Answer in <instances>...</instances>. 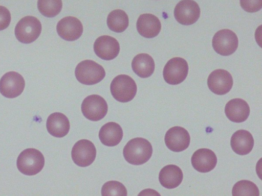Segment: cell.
Wrapping results in <instances>:
<instances>
[{"label":"cell","mask_w":262,"mask_h":196,"mask_svg":"<svg viewBox=\"0 0 262 196\" xmlns=\"http://www.w3.org/2000/svg\"><path fill=\"white\" fill-rule=\"evenodd\" d=\"M152 154L151 143L146 139L137 137L130 140L125 145L123 154L129 163L138 165L146 162Z\"/></svg>","instance_id":"obj_1"},{"label":"cell","mask_w":262,"mask_h":196,"mask_svg":"<svg viewBox=\"0 0 262 196\" xmlns=\"http://www.w3.org/2000/svg\"><path fill=\"white\" fill-rule=\"evenodd\" d=\"M45 158L42 154L34 148L24 150L18 156L16 165L22 174L33 176L39 173L43 167Z\"/></svg>","instance_id":"obj_2"},{"label":"cell","mask_w":262,"mask_h":196,"mask_svg":"<svg viewBox=\"0 0 262 196\" xmlns=\"http://www.w3.org/2000/svg\"><path fill=\"white\" fill-rule=\"evenodd\" d=\"M75 74L80 83L91 85L102 81L105 76V71L101 65L95 61L85 60L78 64Z\"/></svg>","instance_id":"obj_3"},{"label":"cell","mask_w":262,"mask_h":196,"mask_svg":"<svg viewBox=\"0 0 262 196\" xmlns=\"http://www.w3.org/2000/svg\"><path fill=\"white\" fill-rule=\"evenodd\" d=\"M111 92L117 101L126 103L135 96L137 87L135 81L129 76L120 75L116 77L110 85Z\"/></svg>","instance_id":"obj_4"},{"label":"cell","mask_w":262,"mask_h":196,"mask_svg":"<svg viewBox=\"0 0 262 196\" xmlns=\"http://www.w3.org/2000/svg\"><path fill=\"white\" fill-rule=\"evenodd\" d=\"M41 31L40 21L34 16H27L22 18L17 23L15 28V35L20 42L28 44L36 40Z\"/></svg>","instance_id":"obj_5"},{"label":"cell","mask_w":262,"mask_h":196,"mask_svg":"<svg viewBox=\"0 0 262 196\" xmlns=\"http://www.w3.org/2000/svg\"><path fill=\"white\" fill-rule=\"evenodd\" d=\"M188 72L187 61L180 57H174L165 64L163 75L165 82L171 85H177L186 79Z\"/></svg>","instance_id":"obj_6"},{"label":"cell","mask_w":262,"mask_h":196,"mask_svg":"<svg viewBox=\"0 0 262 196\" xmlns=\"http://www.w3.org/2000/svg\"><path fill=\"white\" fill-rule=\"evenodd\" d=\"M214 50L222 56H229L235 52L238 41L236 34L229 29L217 31L212 41Z\"/></svg>","instance_id":"obj_7"},{"label":"cell","mask_w":262,"mask_h":196,"mask_svg":"<svg viewBox=\"0 0 262 196\" xmlns=\"http://www.w3.org/2000/svg\"><path fill=\"white\" fill-rule=\"evenodd\" d=\"M81 111L88 119L98 121L102 119L107 112V104L101 96L97 94L86 97L81 104Z\"/></svg>","instance_id":"obj_8"},{"label":"cell","mask_w":262,"mask_h":196,"mask_svg":"<svg viewBox=\"0 0 262 196\" xmlns=\"http://www.w3.org/2000/svg\"><path fill=\"white\" fill-rule=\"evenodd\" d=\"M73 162L80 167L90 165L95 160L96 149L94 144L87 139H81L74 145L71 152Z\"/></svg>","instance_id":"obj_9"},{"label":"cell","mask_w":262,"mask_h":196,"mask_svg":"<svg viewBox=\"0 0 262 196\" xmlns=\"http://www.w3.org/2000/svg\"><path fill=\"white\" fill-rule=\"evenodd\" d=\"M199 5L193 0H182L174 9V16L181 24L191 25L194 23L200 16Z\"/></svg>","instance_id":"obj_10"},{"label":"cell","mask_w":262,"mask_h":196,"mask_svg":"<svg viewBox=\"0 0 262 196\" xmlns=\"http://www.w3.org/2000/svg\"><path fill=\"white\" fill-rule=\"evenodd\" d=\"M25 86L24 78L18 72L9 71L0 80V92L7 98H14L23 91Z\"/></svg>","instance_id":"obj_11"},{"label":"cell","mask_w":262,"mask_h":196,"mask_svg":"<svg viewBox=\"0 0 262 196\" xmlns=\"http://www.w3.org/2000/svg\"><path fill=\"white\" fill-rule=\"evenodd\" d=\"M164 140L166 145L170 150L179 152L189 146L190 137L185 129L176 126L170 128L166 132Z\"/></svg>","instance_id":"obj_12"},{"label":"cell","mask_w":262,"mask_h":196,"mask_svg":"<svg viewBox=\"0 0 262 196\" xmlns=\"http://www.w3.org/2000/svg\"><path fill=\"white\" fill-rule=\"evenodd\" d=\"M233 83L231 74L222 69L213 71L207 79L209 89L217 95H224L228 93L231 89Z\"/></svg>","instance_id":"obj_13"},{"label":"cell","mask_w":262,"mask_h":196,"mask_svg":"<svg viewBox=\"0 0 262 196\" xmlns=\"http://www.w3.org/2000/svg\"><path fill=\"white\" fill-rule=\"evenodd\" d=\"M58 35L67 41L78 39L83 32L81 22L73 16H67L60 19L56 26Z\"/></svg>","instance_id":"obj_14"},{"label":"cell","mask_w":262,"mask_h":196,"mask_svg":"<svg viewBox=\"0 0 262 196\" xmlns=\"http://www.w3.org/2000/svg\"><path fill=\"white\" fill-rule=\"evenodd\" d=\"M94 51L96 55L103 60L115 58L120 51L118 41L114 37L103 35L96 39L94 43Z\"/></svg>","instance_id":"obj_15"},{"label":"cell","mask_w":262,"mask_h":196,"mask_svg":"<svg viewBox=\"0 0 262 196\" xmlns=\"http://www.w3.org/2000/svg\"><path fill=\"white\" fill-rule=\"evenodd\" d=\"M191 164L193 168L201 173H207L212 170L217 163L215 153L208 149H200L191 157Z\"/></svg>","instance_id":"obj_16"},{"label":"cell","mask_w":262,"mask_h":196,"mask_svg":"<svg viewBox=\"0 0 262 196\" xmlns=\"http://www.w3.org/2000/svg\"><path fill=\"white\" fill-rule=\"evenodd\" d=\"M225 112L230 120L234 122H242L248 118L250 114V107L245 100L233 99L226 104Z\"/></svg>","instance_id":"obj_17"},{"label":"cell","mask_w":262,"mask_h":196,"mask_svg":"<svg viewBox=\"0 0 262 196\" xmlns=\"http://www.w3.org/2000/svg\"><path fill=\"white\" fill-rule=\"evenodd\" d=\"M161 24L159 18L155 15L146 13L141 14L137 21V29L143 37L151 38L160 33Z\"/></svg>","instance_id":"obj_18"},{"label":"cell","mask_w":262,"mask_h":196,"mask_svg":"<svg viewBox=\"0 0 262 196\" xmlns=\"http://www.w3.org/2000/svg\"><path fill=\"white\" fill-rule=\"evenodd\" d=\"M48 132L56 137H63L68 134L70 128L68 117L63 113L54 112L50 114L46 123Z\"/></svg>","instance_id":"obj_19"},{"label":"cell","mask_w":262,"mask_h":196,"mask_svg":"<svg viewBox=\"0 0 262 196\" xmlns=\"http://www.w3.org/2000/svg\"><path fill=\"white\" fill-rule=\"evenodd\" d=\"M230 144L235 153L240 155H245L252 151L254 146V139L249 132L245 130H239L232 135Z\"/></svg>","instance_id":"obj_20"},{"label":"cell","mask_w":262,"mask_h":196,"mask_svg":"<svg viewBox=\"0 0 262 196\" xmlns=\"http://www.w3.org/2000/svg\"><path fill=\"white\" fill-rule=\"evenodd\" d=\"M183 174L181 168L173 164L167 165L160 172L159 180L160 184L167 189L178 187L182 182Z\"/></svg>","instance_id":"obj_21"},{"label":"cell","mask_w":262,"mask_h":196,"mask_svg":"<svg viewBox=\"0 0 262 196\" xmlns=\"http://www.w3.org/2000/svg\"><path fill=\"white\" fill-rule=\"evenodd\" d=\"M121 126L114 122H109L103 125L99 132V139L103 144L114 146L118 144L123 137Z\"/></svg>","instance_id":"obj_22"},{"label":"cell","mask_w":262,"mask_h":196,"mask_svg":"<svg viewBox=\"0 0 262 196\" xmlns=\"http://www.w3.org/2000/svg\"><path fill=\"white\" fill-rule=\"evenodd\" d=\"M134 72L139 77L146 78L150 77L155 70V62L148 54L141 53L136 55L132 62Z\"/></svg>","instance_id":"obj_23"},{"label":"cell","mask_w":262,"mask_h":196,"mask_svg":"<svg viewBox=\"0 0 262 196\" xmlns=\"http://www.w3.org/2000/svg\"><path fill=\"white\" fill-rule=\"evenodd\" d=\"M129 20L127 14L123 10L116 9L111 12L107 18L108 28L116 33L124 31L128 26Z\"/></svg>","instance_id":"obj_24"},{"label":"cell","mask_w":262,"mask_h":196,"mask_svg":"<svg viewBox=\"0 0 262 196\" xmlns=\"http://www.w3.org/2000/svg\"><path fill=\"white\" fill-rule=\"evenodd\" d=\"M62 7V0H38L37 2L39 11L47 17H53L57 15Z\"/></svg>","instance_id":"obj_25"},{"label":"cell","mask_w":262,"mask_h":196,"mask_svg":"<svg viewBox=\"0 0 262 196\" xmlns=\"http://www.w3.org/2000/svg\"><path fill=\"white\" fill-rule=\"evenodd\" d=\"M233 195L258 196L259 191L258 187L253 182L243 180L236 182L232 190Z\"/></svg>","instance_id":"obj_26"},{"label":"cell","mask_w":262,"mask_h":196,"mask_svg":"<svg viewBox=\"0 0 262 196\" xmlns=\"http://www.w3.org/2000/svg\"><path fill=\"white\" fill-rule=\"evenodd\" d=\"M101 194L104 195L126 196L127 190L121 183L116 181H110L105 183L101 188Z\"/></svg>","instance_id":"obj_27"},{"label":"cell","mask_w":262,"mask_h":196,"mask_svg":"<svg viewBox=\"0 0 262 196\" xmlns=\"http://www.w3.org/2000/svg\"><path fill=\"white\" fill-rule=\"evenodd\" d=\"M241 7L246 12H256L262 8V0H239Z\"/></svg>","instance_id":"obj_28"},{"label":"cell","mask_w":262,"mask_h":196,"mask_svg":"<svg viewBox=\"0 0 262 196\" xmlns=\"http://www.w3.org/2000/svg\"><path fill=\"white\" fill-rule=\"evenodd\" d=\"M11 21V14L7 8L0 6V31L6 29Z\"/></svg>","instance_id":"obj_29"}]
</instances>
